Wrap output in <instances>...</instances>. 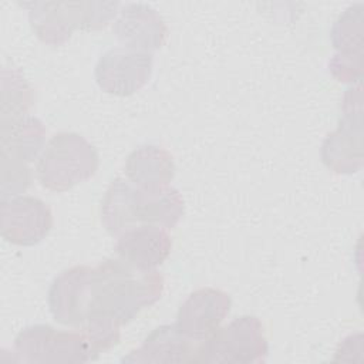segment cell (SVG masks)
I'll list each match as a JSON object with an SVG mask.
<instances>
[{
  "instance_id": "cell-1",
  "label": "cell",
  "mask_w": 364,
  "mask_h": 364,
  "mask_svg": "<svg viewBox=\"0 0 364 364\" xmlns=\"http://www.w3.org/2000/svg\"><path fill=\"white\" fill-rule=\"evenodd\" d=\"M162 290L164 277L156 270L144 272L121 259H105L91 267L82 327L98 321L128 324L142 309L156 303Z\"/></svg>"
},
{
  "instance_id": "cell-2",
  "label": "cell",
  "mask_w": 364,
  "mask_h": 364,
  "mask_svg": "<svg viewBox=\"0 0 364 364\" xmlns=\"http://www.w3.org/2000/svg\"><path fill=\"white\" fill-rule=\"evenodd\" d=\"M183 210L182 195L172 186L142 191L124 178H115L101 202V222L111 235H121L136 223L172 229Z\"/></svg>"
},
{
  "instance_id": "cell-3",
  "label": "cell",
  "mask_w": 364,
  "mask_h": 364,
  "mask_svg": "<svg viewBox=\"0 0 364 364\" xmlns=\"http://www.w3.org/2000/svg\"><path fill=\"white\" fill-rule=\"evenodd\" d=\"M36 36L46 44L61 46L74 30H98L119 13L117 1H30L23 3Z\"/></svg>"
},
{
  "instance_id": "cell-4",
  "label": "cell",
  "mask_w": 364,
  "mask_h": 364,
  "mask_svg": "<svg viewBox=\"0 0 364 364\" xmlns=\"http://www.w3.org/2000/svg\"><path fill=\"white\" fill-rule=\"evenodd\" d=\"M98 169L95 148L75 132H58L46 145L36 175L41 186L64 192L90 179Z\"/></svg>"
},
{
  "instance_id": "cell-5",
  "label": "cell",
  "mask_w": 364,
  "mask_h": 364,
  "mask_svg": "<svg viewBox=\"0 0 364 364\" xmlns=\"http://www.w3.org/2000/svg\"><path fill=\"white\" fill-rule=\"evenodd\" d=\"M23 363H88L100 353L90 337L78 331H61L48 324H34L21 330L13 346Z\"/></svg>"
},
{
  "instance_id": "cell-6",
  "label": "cell",
  "mask_w": 364,
  "mask_h": 364,
  "mask_svg": "<svg viewBox=\"0 0 364 364\" xmlns=\"http://www.w3.org/2000/svg\"><path fill=\"white\" fill-rule=\"evenodd\" d=\"M267 351L260 320L255 316H242L200 341L199 363L259 364L266 360Z\"/></svg>"
},
{
  "instance_id": "cell-7",
  "label": "cell",
  "mask_w": 364,
  "mask_h": 364,
  "mask_svg": "<svg viewBox=\"0 0 364 364\" xmlns=\"http://www.w3.org/2000/svg\"><path fill=\"white\" fill-rule=\"evenodd\" d=\"M363 95L350 88L343 98V118L321 145L324 165L337 173H354L363 166Z\"/></svg>"
},
{
  "instance_id": "cell-8",
  "label": "cell",
  "mask_w": 364,
  "mask_h": 364,
  "mask_svg": "<svg viewBox=\"0 0 364 364\" xmlns=\"http://www.w3.org/2000/svg\"><path fill=\"white\" fill-rule=\"evenodd\" d=\"M152 74V53L117 47L107 51L95 65V80L108 94L127 97L139 91Z\"/></svg>"
},
{
  "instance_id": "cell-9",
  "label": "cell",
  "mask_w": 364,
  "mask_h": 364,
  "mask_svg": "<svg viewBox=\"0 0 364 364\" xmlns=\"http://www.w3.org/2000/svg\"><path fill=\"white\" fill-rule=\"evenodd\" d=\"M53 228L50 208L34 196H16L1 200V236L18 246L40 243Z\"/></svg>"
},
{
  "instance_id": "cell-10",
  "label": "cell",
  "mask_w": 364,
  "mask_h": 364,
  "mask_svg": "<svg viewBox=\"0 0 364 364\" xmlns=\"http://www.w3.org/2000/svg\"><path fill=\"white\" fill-rule=\"evenodd\" d=\"M232 301L228 293L213 287H202L181 304L175 326L186 337L203 341L219 328L229 314Z\"/></svg>"
},
{
  "instance_id": "cell-11",
  "label": "cell",
  "mask_w": 364,
  "mask_h": 364,
  "mask_svg": "<svg viewBox=\"0 0 364 364\" xmlns=\"http://www.w3.org/2000/svg\"><path fill=\"white\" fill-rule=\"evenodd\" d=\"M112 31L125 48L144 53L161 48L168 36L162 17L142 3L122 6L112 24Z\"/></svg>"
},
{
  "instance_id": "cell-12",
  "label": "cell",
  "mask_w": 364,
  "mask_h": 364,
  "mask_svg": "<svg viewBox=\"0 0 364 364\" xmlns=\"http://www.w3.org/2000/svg\"><path fill=\"white\" fill-rule=\"evenodd\" d=\"M200 341L182 334L175 324L156 327L142 344L121 358L127 364L199 363Z\"/></svg>"
},
{
  "instance_id": "cell-13",
  "label": "cell",
  "mask_w": 364,
  "mask_h": 364,
  "mask_svg": "<svg viewBox=\"0 0 364 364\" xmlns=\"http://www.w3.org/2000/svg\"><path fill=\"white\" fill-rule=\"evenodd\" d=\"M90 266H74L61 272L48 290V307L57 323L81 328L85 323Z\"/></svg>"
},
{
  "instance_id": "cell-14",
  "label": "cell",
  "mask_w": 364,
  "mask_h": 364,
  "mask_svg": "<svg viewBox=\"0 0 364 364\" xmlns=\"http://www.w3.org/2000/svg\"><path fill=\"white\" fill-rule=\"evenodd\" d=\"M172 242L165 228L139 225L119 235L115 253L121 260L138 270H155L171 253Z\"/></svg>"
},
{
  "instance_id": "cell-15",
  "label": "cell",
  "mask_w": 364,
  "mask_h": 364,
  "mask_svg": "<svg viewBox=\"0 0 364 364\" xmlns=\"http://www.w3.org/2000/svg\"><path fill=\"white\" fill-rule=\"evenodd\" d=\"M125 175L142 191L164 189L175 176L173 156L161 146L142 145L128 155Z\"/></svg>"
},
{
  "instance_id": "cell-16",
  "label": "cell",
  "mask_w": 364,
  "mask_h": 364,
  "mask_svg": "<svg viewBox=\"0 0 364 364\" xmlns=\"http://www.w3.org/2000/svg\"><path fill=\"white\" fill-rule=\"evenodd\" d=\"M46 128L36 117H24L20 121L0 128L1 156L13 161L33 162L44 145Z\"/></svg>"
},
{
  "instance_id": "cell-17",
  "label": "cell",
  "mask_w": 364,
  "mask_h": 364,
  "mask_svg": "<svg viewBox=\"0 0 364 364\" xmlns=\"http://www.w3.org/2000/svg\"><path fill=\"white\" fill-rule=\"evenodd\" d=\"M33 90L17 68L1 70V114L0 128L9 127L21 118L33 104Z\"/></svg>"
},
{
  "instance_id": "cell-18",
  "label": "cell",
  "mask_w": 364,
  "mask_h": 364,
  "mask_svg": "<svg viewBox=\"0 0 364 364\" xmlns=\"http://www.w3.org/2000/svg\"><path fill=\"white\" fill-rule=\"evenodd\" d=\"M331 41L337 54L363 57V4L348 7L331 28Z\"/></svg>"
},
{
  "instance_id": "cell-19",
  "label": "cell",
  "mask_w": 364,
  "mask_h": 364,
  "mask_svg": "<svg viewBox=\"0 0 364 364\" xmlns=\"http://www.w3.org/2000/svg\"><path fill=\"white\" fill-rule=\"evenodd\" d=\"M31 183V169L27 164L1 156V200L11 199L26 192Z\"/></svg>"
},
{
  "instance_id": "cell-20",
  "label": "cell",
  "mask_w": 364,
  "mask_h": 364,
  "mask_svg": "<svg viewBox=\"0 0 364 364\" xmlns=\"http://www.w3.org/2000/svg\"><path fill=\"white\" fill-rule=\"evenodd\" d=\"M331 74L341 82H353L361 78V57L336 54L330 64Z\"/></svg>"
}]
</instances>
